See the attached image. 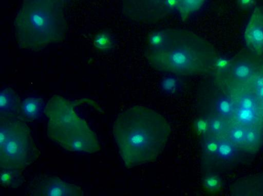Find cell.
Wrapping results in <instances>:
<instances>
[{
  "label": "cell",
  "mask_w": 263,
  "mask_h": 196,
  "mask_svg": "<svg viewBox=\"0 0 263 196\" xmlns=\"http://www.w3.org/2000/svg\"><path fill=\"white\" fill-rule=\"evenodd\" d=\"M171 132L163 116L143 106H135L120 113L113 126L119 152L128 168L156 159Z\"/></svg>",
  "instance_id": "1"
},
{
  "label": "cell",
  "mask_w": 263,
  "mask_h": 196,
  "mask_svg": "<svg viewBox=\"0 0 263 196\" xmlns=\"http://www.w3.org/2000/svg\"><path fill=\"white\" fill-rule=\"evenodd\" d=\"M146 59L154 69L181 75H197L211 72L218 57L212 45L194 32L170 29V37L162 48H148Z\"/></svg>",
  "instance_id": "2"
},
{
  "label": "cell",
  "mask_w": 263,
  "mask_h": 196,
  "mask_svg": "<svg viewBox=\"0 0 263 196\" xmlns=\"http://www.w3.org/2000/svg\"><path fill=\"white\" fill-rule=\"evenodd\" d=\"M63 0H24L14 21L21 49L39 51L62 42L66 32Z\"/></svg>",
  "instance_id": "3"
},
{
  "label": "cell",
  "mask_w": 263,
  "mask_h": 196,
  "mask_svg": "<svg viewBox=\"0 0 263 196\" xmlns=\"http://www.w3.org/2000/svg\"><path fill=\"white\" fill-rule=\"evenodd\" d=\"M80 101L58 95L50 98L44 113L48 119L47 134L69 151L95 153L100 149L97 136L74 110Z\"/></svg>",
  "instance_id": "4"
},
{
  "label": "cell",
  "mask_w": 263,
  "mask_h": 196,
  "mask_svg": "<svg viewBox=\"0 0 263 196\" xmlns=\"http://www.w3.org/2000/svg\"><path fill=\"white\" fill-rule=\"evenodd\" d=\"M39 156L25 121L19 115L0 114V169L22 171Z\"/></svg>",
  "instance_id": "5"
},
{
  "label": "cell",
  "mask_w": 263,
  "mask_h": 196,
  "mask_svg": "<svg viewBox=\"0 0 263 196\" xmlns=\"http://www.w3.org/2000/svg\"><path fill=\"white\" fill-rule=\"evenodd\" d=\"M34 196H82L83 191L75 184L54 176L43 175L35 179L29 187Z\"/></svg>",
  "instance_id": "6"
},
{
  "label": "cell",
  "mask_w": 263,
  "mask_h": 196,
  "mask_svg": "<svg viewBox=\"0 0 263 196\" xmlns=\"http://www.w3.org/2000/svg\"><path fill=\"white\" fill-rule=\"evenodd\" d=\"M245 39L251 50L263 53V6L254 9L245 30Z\"/></svg>",
  "instance_id": "7"
},
{
  "label": "cell",
  "mask_w": 263,
  "mask_h": 196,
  "mask_svg": "<svg viewBox=\"0 0 263 196\" xmlns=\"http://www.w3.org/2000/svg\"><path fill=\"white\" fill-rule=\"evenodd\" d=\"M46 105L41 97H28L21 103L19 115L24 121L40 119L45 113Z\"/></svg>",
  "instance_id": "8"
},
{
  "label": "cell",
  "mask_w": 263,
  "mask_h": 196,
  "mask_svg": "<svg viewBox=\"0 0 263 196\" xmlns=\"http://www.w3.org/2000/svg\"><path fill=\"white\" fill-rule=\"evenodd\" d=\"M21 102L15 92L6 88L0 92V114L19 115Z\"/></svg>",
  "instance_id": "9"
},
{
  "label": "cell",
  "mask_w": 263,
  "mask_h": 196,
  "mask_svg": "<svg viewBox=\"0 0 263 196\" xmlns=\"http://www.w3.org/2000/svg\"><path fill=\"white\" fill-rule=\"evenodd\" d=\"M255 103L250 96H243L240 101L236 111V118L241 123L249 124L253 123L256 118Z\"/></svg>",
  "instance_id": "10"
},
{
  "label": "cell",
  "mask_w": 263,
  "mask_h": 196,
  "mask_svg": "<svg viewBox=\"0 0 263 196\" xmlns=\"http://www.w3.org/2000/svg\"><path fill=\"white\" fill-rule=\"evenodd\" d=\"M1 185L2 187L16 188L24 182L22 171L2 169H0Z\"/></svg>",
  "instance_id": "11"
},
{
  "label": "cell",
  "mask_w": 263,
  "mask_h": 196,
  "mask_svg": "<svg viewBox=\"0 0 263 196\" xmlns=\"http://www.w3.org/2000/svg\"><path fill=\"white\" fill-rule=\"evenodd\" d=\"M206 0H179L177 10L182 19L184 20L192 14L198 11Z\"/></svg>",
  "instance_id": "12"
},
{
  "label": "cell",
  "mask_w": 263,
  "mask_h": 196,
  "mask_svg": "<svg viewBox=\"0 0 263 196\" xmlns=\"http://www.w3.org/2000/svg\"><path fill=\"white\" fill-rule=\"evenodd\" d=\"M170 37V29L154 31L147 37L148 48L160 49L164 47Z\"/></svg>",
  "instance_id": "13"
},
{
  "label": "cell",
  "mask_w": 263,
  "mask_h": 196,
  "mask_svg": "<svg viewBox=\"0 0 263 196\" xmlns=\"http://www.w3.org/2000/svg\"><path fill=\"white\" fill-rule=\"evenodd\" d=\"M93 45L96 49L100 51H108L114 47V40L110 33L103 32L98 33L93 39Z\"/></svg>",
  "instance_id": "14"
},
{
  "label": "cell",
  "mask_w": 263,
  "mask_h": 196,
  "mask_svg": "<svg viewBox=\"0 0 263 196\" xmlns=\"http://www.w3.org/2000/svg\"><path fill=\"white\" fill-rule=\"evenodd\" d=\"M253 69L252 66L246 62H240L236 64L233 68L234 76L239 79H246L253 74Z\"/></svg>",
  "instance_id": "15"
},
{
  "label": "cell",
  "mask_w": 263,
  "mask_h": 196,
  "mask_svg": "<svg viewBox=\"0 0 263 196\" xmlns=\"http://www.w3.org/2000/svg\"><path fill=\"white\" fill-rule=\"evenodd\" d=\"M203 185L208 192H215L218 191L220 187V181L217 176H206L203 179Z\"/></svg>",
  "instance_id": "16"
},
{
  "label": "cell",
  "mask_w": 263,
  "mask_h": 196,
  "mask_svg": "<svg viewBox=\"0 0 263 196\" xmlns=\"http://www.w3.org/2000/svg\"><path fill=\"white\" fill-rule=\"evenodd\" d=\"M217 153L222 158L230 159L234 154V149L229 142L221 141L218 144Z\"/></svg>",
  "instance_id": "17"
},
{
  "label": "cell",
  "mask_w": 263,
  "mask_h": 196,
  "mask_svg": "<svg viewBox=\"0 0 263 196\" xmlns=\"http://www.w3.org/2000/svg\"><path fill=\"white\" fill-rule=\"evenodd\" d=\"M217 108L222 115L230 116L233 111L232 102L228 98L222 97L218 101Z\"/></svg>",
  "instance_id": "18"
},
{
  "label": "cell",
  "mask_w": 263,
  "mask_h": 196,
  "mask_svg": "<svg viewBox=\"0 0 263 196\" xmlns=\"http://www.w3.org/2000/svg\"><path fill=\"white\" fill-rule=\"evenodd\" d=\"M178 86L177 79L173 76H167L164 78L161 82L162 89L170 93L175 92Z\"/></svg>",
  "instance_id": "19"
},
{
  "label": "cell",
  "mask_w": 263,
  "mask_h": 196,
  "mask_svg": "<svg viewBox=\"0 0 263 196\" xmlns=\"http://www.w3.org/2000/svg\"><path fill=\"white\" fill-rule=\"evenodd\" d=\"M230 65V60L225 57H218L214 63V70L222 71L228 68Z\"/></svg>",
  "instance_id": "20"
},
{
  "label": "cell",
  "mask_w": 263,
  "mask_h": 196,
  "mask_svg": "<svg viewBox=\"0 0 263 196\" xmlns=\"http://www.w3.org/2000/svg\"><path fill=\"white\" fill-rule=\"evenodd\" d=\"M230 137L232 140L235 143H241L245 140V131L241 128L233 129Z\"/></svg>",
  "instance_id": "21"
},
{
  "label": "cell",
  "mask_w": 263,
  "mask_h": 196,
  "mask_svg": "<svg viewBox=\"0 0 263 196\" xmlns=\"http://www.w3.org/2000/svg\"><path fill=\"white\" fill-rule=\"evenodd\" d=\"M255 87L257 96L263 100V75L257 77L255 80Z\"/></svg>",
  "instance_id": "22"
},
{
  "label": "cell",
  "mask_w": 263,
  "mask_h": 196,
  "mask_svg": "<svg viewBox=\"0 0 263 196\" xmlns=\"http://www.w3.org/2000/svg\"><path fill=\"white\" fill-rule=\"evenodd\" d=\"M257 138V134L254 130L248 129L245 131V140L248 144L254 143Z\"/></svg>",
  "instance_id": "23"
},
{
  "label": "cell",
  "mask_w": 263,
  "mask_h": 196,
  "mask_svg": "<svg viewBox=\"0 0 263 196\" xmlns=\"http://www.w3.org/2000/svg\"><path fill=\"white\" fill-rule=\"evenodd\" d=\"M237 2L241 9L246 10L254 5L255 0H237Z\"/></svg>",
  "instance_id": "24"
},
{
  "label": "cell",
  "mask_w": 263,
  "mask_h": 196,
  "mask_svg": "<svg viewBox=\"0 0 263 196\" xmlns=\"http://www.w3.org/2000/svg\"><path fill=\"white\" fill-rule=\"evenodd\" d=\"M195 127L197 132L201 133H203L206 130L208 125L206 122L204 120L200 119L196 121Z\"/></svg>",
  "instance_id": "25"
},
{
  "label": "cell",
  "mask_w": 263,
  "mask_h": 196,
  "mask_svg": "<svg viewBox=\"0 0 263 196\" xmlns=\"http://www.w3.org/2000/svg\"><path fill=\"white\" fill-rule=\"evenodd\" d=\"M222 122L219 120H216L212 122V127L215 131H219L222 128Z\"/></svg>",
  "instance_id": "26"
},
{
  "label": "cell",
  "mask_w": 263,
  "mask_h": 196,
  "mask_svg": "<svg viewBox=\"0 0 263 196\" xmlns=\"http://www.w3.org/2000/svg\"><path fill=\"white\" fill-rule=\"evenodd\" d=\"M217 147L218 144L214 142H211L207 145L208 150L211 152L217 151Z\"/></svg>",
  "instance_id": "27"
},
{
  "label": "cell",
  "mask_w": 263,
  "mask_h": 196,
  "mask_svg": "<svg viewBox=\"0 0 263 196\" xmlns=\"http://www.w3.org/2000/svg\"><path fill=\"white\" fill-rule=\"evenodd\" d=\"M64 1H66V0H63Z\"/></svg>",
  "instance_id": "28"
}]
</instances>
